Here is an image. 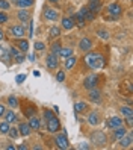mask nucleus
I'll list each match as a JSON object with an SVG mask.
<instances>
[{"label":"nucleus","mask_w":133,"mask_h":150,"mask_svg":"<svg viewBox=\"0 0 133 150\" xmlns=\"http://www.w3.org/2000/svg\"><path fill=\"white\" fill-rule=\"evenodd\" d=\"M8 105H9L11 108H18V99H17L15 96H9L8 97Z\"/></svg>","instance_id":"31"},{"label":"nucleus","mask_w":133,"mask_h":150,"mask_svg":"<svg viewBox=\"0 0 133 150\" xmlns=\"http://www.w3.org/2000/svg\"><path fill=\"white\" fill-rule=\"evenodd\" d=\"M44 117H46V120H50V118L55 117V114H53L50 109H44Z\"/></svg>","instance_id":"41"},{"label":"nucleus","mask_w":133,"mask_h":150,"mask_svg":"<svg viewBox=\"0 0 133 150\" xmlns=\"http://www.w3.org/2000/svg\"><path fill=\"white\" fill-rule=\"evenodd\" d=\"M88 106H86V103H83V102H77V103H74V112H83L85 109H86Z\"/></svg>","instance_id":"30"},{"label":"nucleus","mask_w":133,"mask_h":150,"mask_svg":"<svg viewBox=\"0 0 133 150\" xmlns=\"http://www.w3.org/2000/svg\"><path fill=\"white\" fill-rule=\"evenodd\" d=\"M126 134H127V130L124 129L122 126H118V127H115V129H113V134H112V138H113V139H120L121 137H124V135H126Z\"/></svg>","instance_id":"23"},{"label":"nucleus","mask_w":133,"mask_h":150,"mask_svg":"<svg viewBox=\"0 0 133 150\" xmlns=\"http://www.w3.org/2000/svg\"><path fill=\"white\" fill-rule=\"evenodd\" d=\"M49 2H51V3H58L59 0H49Z\"/></svg>","instance_id":"51"},{"label":"nucleus","mask_w":133,"mask_h":150,"mask_svg":"<svg viewBox=\"0 0 133 150\" xmlns=\"http://www.w3.org/2000/svg\"><path fill=\"white\" fill-rule=\"evenodd\" d=\"M120 114L122 117H129V115H133V109H132V106H122V108H120Z\"/></svg>","instance_id":"29"},{"label":"nucleus","mask_w":133,"mask_h":150,"mask_svg":"<svg viewBox=\"0 0 133 150\" xmlns=\"http://www.w3.org/2000/svg\"><path fill=\"white\" fill-rule=\"evenodd\" d=\"M3 117H5V120H6L8 123H14V121L17 120V115L14 114V111H5Z\"/></svg>","instance_id":"28"},{"label":"nucleus","mask_w":133,"mask_h":150,"mask_svg":"<svg viewBox=\"0 0 133 150\" xmlns=\"http://www.w3.org/2000/svg\"><path fill=\"white\" fill-rule=\"evenodd\" d=\"M35 3V0H17V5H18L21 9H27Z\"/></svg>","instance_id":"26"},{"label":"nucleus","mask_w":133,"mask_h":150,"mask_svg":"<svg viewBox=\"0 0 133 150\" xmlns=\"http://www.w3.org/2000/svg\"><path fill=\"white\" fill-rule=\"evenodd\" d=\"M17 149H18V150H27L29 147L26 146V144H21V146H18V147H17Z\"/></svg>","instance_id":"48"},{"label":"nucleus","mask_w":133,"mask_h":150,"mask_svg":"<svg viewBox=\"0 0 133 150\" xmlns=\"http://www.w3.org/2000/svg\"><path fill=\"white\" fill-rule=\"evenodd\" d=\"M46 64H47V67H49L50 70H55V68H58V65H59V59H58V56H56V55L50 53V55L47 56Z\"/></svg>","instance_id":"11"},{"label":"nucleus","mask_w":133,"mask_h":150,"mask_svg":"<svg viewBox=\"0 0 133 150\" xmlns=\"http://www.w3.org/2000/svg\"><path fill=\"white\" fill-rule=\"evenodd\" d=\"M61 35V29L56 28V26H53V28H50V38H58Z\"/></svg>","instance_id":"34"},{"label":"nucleus","mask_w":133,"mask_h":150,"mask_svg":"<svg viewBox=\"0 0 133 150\" xmlns=\"http://www.w3.org/2000/svg\"><path fill=\"white\" fill-rule=\"evenodd\" d=\"M55 143H56V146H58L59 149H62V150H67V149L70 147V143H68V139H67V135H65V134L56 135Z\"/></svg>","instance_id":"6"},{"label":"nucleus","mask_w":133,"mask_h":150,"mask_svg":"<svg viewBox=\"0 0 133 150\" xmlns=\"http://www.w3.org/2000/svg\"><path fill=\"white\" fill-rule=\"evenodd\" d=\"M88 123L92 126H97V125H100V121H101V117H100V114L99 112H91L89 115H88Z\"/></svg>","instance_id":"14"},{"label":"nucleus","mask_w":133,"mask_h":150,"mask_svg":"<svg viewBox=\"0 0 133 150\" xmlns=\"http://www.w3.org/2000/svg\"><path fill=\"white\" fill-rule=\"evenodd\" d=\"M76 64H77V58H76V56H73V55H71V56H68V58L65 59V68H67V70L73 68Z\"/></svg>","instance_id":"25"},{"label":"nucleus","mask_w":133,"mask_h":150,"mask_svg":"<svg viewBox=\"0 0 133 150\" xmlns=\"http://www.w3.org/2000/svg\"><path fill=\"white\" fill-rule=\"evenodd\" d=\"M14 59H15V62H17V64H21V62H24V59H26V58H24L23 55H17Z\"/></svg>","instance_id":"45"},{"label":"nucleus","mask_w":133,"mask_h":150,"mask_svg":"<svg viewBox=\"0 0 133 150\" xmlns=\"http://www.w3.org/2000/svg\"><path fill=\"white\" fill-rule=\"evenodd\" d=\"M56 81H58V82H64V81H65V71H62V70H61V71H58Z\"/></svg>","instance_id":"39"},{"label":"nucleus","mask_w":133,"mask_h":150,"mask_svg":"<svg viewBox=\"0 0 133 150\" xmlns=\"http://www.w3.org/2000/svg\"><path fill=\"white\" fill-rule=\"evenodd\" d=\"M91 143L95 144V146H99V147H104L106 144H108V137H106L104 132L101 130H94L92 134H91Z\"/></svg>","instance_id":"2"},{"label":"nucleus","mask_w":133,"mask_h":150,"mask_svg":"<svg viewBox=\"0 0 133 150\" xmlns=\"http://www.w3.org/2000/svg\"><path fill=\"white\" fill-rule=\"evenodd\" d=\"M15 81H17V83H23V82L26 81V74H18Z\"/></svg>","instance_id":"46"},{"label":"nucleus","mask_w":133,"mask_h":150,"mask_svg":"<svg viewBox=\"0 0 133 150\" xmlns=\"http://www.w3.org/2000/svg\"><path fill=\"white\" fill-rule=\"evenodd\" d=\"M18 20L21 21V23H29L30 21V11H27V9H21V11H18Z\"/></svg>","instance_id":"17"},{"label":"nucleus","mask_w":133,"mask_h":150,"mask_svg":"<svg viewBox=\"0 0 133 150\" xmlns=\"http://www.w3.org/2000/svg\"><path fill=\"white\" fill-rule=\"evenodd\" d=\"M79 49H80L82 52H89L92 49V40L91 38H82L80 41H79Z\"/></svg>","instance_id":"9"},{"label":"nucleus","mask_w":133,"mask_h":150,"mask_svg":"<svg viewBox=\"0 0 133 150\" xmlns=\"http://www.w3.org/2000/svg\"><path fill=\"white\" fill-rule=\"evenodd\" d=\"M83 62L92 70H101L106 65L104 56L100 55V53H95V52H88L83 58Z\"/></svg>","instance_id":"1"},{"label":"nucleus","mask_w":133,"mask_h":150,"mask_svg":"<svg viewBox=\"0 0 133 150\" xmlns=\"http://www.w3.org/2000/svg\"><path fill=\"white\" fill-rule=\"evenodd\" d=\"M8 21V15L3 12V11H0V24H3Z\"/></svg>","instance_id":"43"},{"label":"nucleus","mask_w":133,"mask_h":150,"mask_svg":"<svg viewBox=\"0 0 133 150\" xmlns=\"http://www.w3.org/2000/svg\"><path fill=\"white\" fill-rule=\"evenodd\" d=\"M88 99H89L92 103H100V102H101V91H100L97 86H95V88H92V90H89Z\"/></svg>","instance_id":"7"},{"label":"nucleus","mask_w":133,"mask_h":150,"mask_svg":"<svg viewBox=\"0 0 133 150\" xmlns=\"http://www.w3.org/2000/svg\"><path fill=\"white\" fill-rule=\"evenodd\" d=\"M11 2H14V3H17V0H11Z\"/></svg>","instance_id":"52"},{"label":"nucleus","mask_w":133,"mask_h":150,"mask_svg":"<svg viewBox=\"0 0 133 150\" xmlns=\"http://www.w3.org/2000/svg\"><path fill=\"white\" fill-rule=\"evenodd\" d=\"M106 126H108L109 129H115L118 126H122V120L120 117H110V118H108V121H106Z\"/></svg>","instance_id":"13"},{"label":"nucleus","mask_w":133,"mask_h":150,"mask_svg":"<svg viewBox=\"0 0 133 150\" xmlns=\"http://www.w3.org/2000/svg\"><path fill=\"white\" fill-rule=\"evenodd\" d=\"M126 125L129 126V129H132V127H133V115L126 117Z\"/></svg>","instance_id":"42"},{"label":"nucleus","mask_w":133,"mask_h":150,"mask_svg":"<svg viewBox=\"0 0 133 150\" xmlns=\"http://www.w3.org/2000/svg\"><path fill=\"white\" fill-rule=\"evenodd\" d=\"M44 49H46L44 42H41V41H37V42H35V50H37V52H42Z\"/></svg>","instance_id":"40"},{"label":"nucleus","mask_w":133,"mask_h":150,"mask_svg":"<svg viewBox=\"0 0 133 150\" xmlns=\"http://www.w3.org/2000/svg\"><path fill=\"white\" fill-rule=\"evenodd\" d=\"M80 14L85 17V20H86V21H92V20L95 18V14L91 12L88 6H83V8H82V9H80Z\"/></svg>","instance_id":"18"},{"label":"nucleus","mask_w":133,"mask_h":150,"mask_svg":"<svg viewBox=\"0 0 133 150\" xmlns=\"http://www.w3.org/2000/svg\"><path fill=\"white\" fill-rule=\"evenodd\" d=\"M35 112H37V109H35L33 106H30L29 109H24V115L26 117H32V115H35Z\"/></svg>","instance_id":"38"},{"label":"nucleus","mask_w":133,"mask_h":150,"mask_svg":"<svg viewBox=\"0 0 133 150\" xmlns=\"http://www.w3.org/2000/svg\"><path fill=\"white\" fill-rule=\"evenodd\" d=\"M5 106H3V105H0V117H3V114H5Z\"/></svg>","instance_id":"47"},{"label":"nucleus","mask_w":133,"mask_h":150,"mask_svg":"<svg viewBox=\"0 0 133 150\" xmlns=\"http://www.w3.org/2000/svg\"><path fill=\"white\" fill-rule=\"evenodd\" d=\"M9 127H11V126H9V123H8L6 120H5V121H2V123H0V134H3V135H5V134H8Z\"/></svg>","instance_id":"32"},{"label":"nucleus","mask_w":133,"mask_h":150,"mask_svg":"<svg viewBox=\"0 0 133 150\" xmlns=\"http://www.w3.org/2000/svg\"><path fill=\"white\" fill-rule=\"evenodd\" d=\"M97 33H99V35H100V37H101L103 40H108V38H109V33L106 32V30H99Z\"/></svg>","instance_id":"44"},{"label":"nucleus","mask_w":133,"mask_h":150,"mask_svg":"<svg viewBox=\"0 0 133 150\" xmlns=\"http://www.w3.org/2000/svg\"><path fill=\"white\" fill-rule=\"evenodd\" d=\"M9 6H11V3L8 2V0H0V11H6V9H9Z\"/></svg>","instance_id":"36"},{"label":"nucleus","mask_w":133,"mask_h":150,"mask_svg":"<svg viewBox=\"0 0 133 150\" xmlns=\"http://www.w3.org/2000/svg\"><path fill=\"white\" fill-rule=\"evenodd\" d=\"M79 149H89V146H88V144H80Z\"/></svg>","instance_id":"49"},{"label":"nucleus","mask_w":133,"mask_h":150,"mask_svg":"<svg viewBox=\"0 0 133 150\" xmlns=\"http://www.w3.org/2000/svg\"><path fill=\"white\" fill-rule=\"evenodd\" d=\"M8 53H9L11 58H15L17 55H18V50H17V49L12 46V47H8Z\"/></svg>","instance_id":"37"},{"label":"nucleus","mask_w":133,"mask_h":150,"mask_svg":"<svg viewBox=\"0 0 133 150\" xmlns=\"http://www.w3.org/2000/svg\"><path fill=\"white\" fill-rule=\"evenodd\" d=\"M9 33L12 35V38H23L24 35V28L23 26H11Z\"/></svg>","instance_id":"10"},{"label":"nucleus","mask_w":133,"mask_h":150,"mask_svg":"<svg viewBox=\"0 0 133 150\" xmlns=\"http://www.w3.org/2000/svg\"><path fill=\"white\" fill-rule=\"evenodd\" d=\"M73 18H74V23H77V26H80V28H82V26H83V24L86 23L85 17H83V15L80 14V11H79V12H76Z\"/></svg>","instance_id":"27"},{"label":"nucleus","mask_w":133,"mask_h":150,"mask_svg":"<svg viewBox=\"0 0 133 150\" xmlns=\"http://www.w3.org/2000/svg\"><path fill=\"white\" fill-rule=\"evenodd\" d=\"M120 146L122 149H129L132 146V134H129V132H127L124 137H121L120 138Z\"/></svg>","instance_id":"15"},{"label":"nucleus","mask_w":133,"mask_h":150,"mask_svg":"<svg viewBox=\"0 0 133 150\" xmlns=\"http://www.w3.org/2000/svg\"><path fill=\"white\" fill-rule=\"evenodd\" d=\"M9 53H8V47H3L0 46V61H3V62H9Z\"/></svg>","instance_id":"24"},{"label":"nucleus","mask_w":133,"mask_h":150,"mask_svg":"<svg viewBox=\"0 0 133 150\" xmlns=\"http://www.w3.org/2000/svg\"><path fill=\"white\" fill-rule=\"evenodd\" d=\"M108 11H109L112 18H118V17L121 15V12H122V8H121L120 3H110L108 6Z\"/></svg>","instance_id":"4"},{"label":"nucleus","mask_w":133,"mask_h":150,"mask_svg":"<svg viewBox=\"0 0 133 150\" xmlns=\"http://www.w3.org/2000/svg\"><path fill=\"white\" fill-rule=\"evenodd\" d=\"M61 47H62V46H61V42H59V41H56V42H53V44H51V53L58 56V53H59V50H61Z\"/></svg>","instance_id":"35"},{"label":"nucleus","mask_w":133,"mask_h":150,"mask_svg":"<svg viewBox=\"0 0 133 150\" xmlns=\"http://www.w3.org/2000/svg\"><path fill=\"white\" fill-rule=\"evenodd\" d=\"M14 46L18 47L21 52H24V53L29 50V42L26 41V40H23V38H15L14 40Z\"/></svg>","instance_id":"12"},{"label":"nucleus","mask_w":133,"mask_h":150,"mask_svg":"<svg viewBox=\"0 0 133 150\" xmlns=\"http://www.w3.org/2000/svg\"><path fill=\"white\" fill-rule=\"evenodd\" d=\"M74 20L71 18V17H64L62 18V28L64 29H67V30H71L73 28H74Z\"/></svg>","instance_id":"19"},{"label":"nucleus","mask_w":133,"mask_h":150,"mask_svg":"<svg viewBox=\"0 0 133 150\" xmlns=\"http://www.w3.org/2000/svg\"><path fill=\"white\" fill-rule=\"evenodd\" d=\"M29 126H30L32 130H38V129L41 127V121H39V118H38V117H35V115L29 117Z\"/></svg>","instance_id":"22"},{"label":"nucleus","mask_w":133,"mask_h":150,"mask_svg":"<svg viewBox=\"0 0 133 150\" xmlns=\"http://www.w3.org/2000/svg\"><path fill=\"white\" fill-rule=\"evenodd\" d=\"M3 38H5V33H3V30H2V29H0V41H2Z\"/></svg>","instance_id":"50"},{"label":"nucleus","mask_w":133,"mask_h":150,"mask_svg":"<svg viewBox=\"0 0 133 150\" xmlns=\"http://www.w3.org/2000/svg\"><path fill=\"white\" fill-rule=\"evenodd\" d=\"M8 135H9L12 139H17L20 137V132H18V129H15V127H9V130H8Z\"/></svg>","instance_id":"33"},{"label":"nucleus","mask_w":133,"mask_h":150,"mask_svg":"<svg viewBox=\"0 0 133 150\" xmlns=\"http://www.w3.org/2000/svg\"><path fill=\"white\" fill-rule=\"evenodd\" d=\"M47 129L50 134H56V132L61 129V123L58 120V117H53L50 120H47Z\"/></svg>","instance_id":"5"},{"label":"nucleus","mask_w":133,"mask_h":150,"mask_svg":"<svg viewBox=\"0 0 133 150\" xmlns=\"http://www.w3.org/2000/svg\"><path fill=\"white\" fill-rule=\"evenodd\" d=\"M18 132H20V135H24V137H27L32 134V129L29 126V123H21V125L18 126Z\"/></svg>","instance_id":"21"},{"label":"nucleus","mask_w":133,"mask_h":150,"mask_svg":"<svg viewBox=\"0 0 133 150\" xmlns=\"http://www.w3.org/2000/svg\"><path fill=\"white\" fill-rule=\"evenodd\" d=\"M73 55V49L71 47H61L59 53H58V58H62V59H67L68 56Z\"/></svg>","instance_id":"20"},{"label":"nucleus","mask_w":133,"mask_h":150,"mask_svg":"<svg viewBox=\"0 0 133 150\" xmlns=\"http://www.w3.org/2000/svg\"><path fill=\"white\" fill-rule=\"evenodd\" d=\"M88 8H89V11L94 12V14H99L100 9H101V3L100 0H89V3H88Z\"/></svg>","instance_id":"16"},{"label":"nucleus","mask_w":133,"mask_h":150,"mask_svg":"<svg viewBox=\"0 0 133 150\" xmlns=\"http://www.w3.org/2000/svg\"><path fill=\"white\" fill-rule=\"evenodd\" d=\"M97 85H99V76L97 74H89V76H86L85 77V81H83V88L85 90H92V88H95Z\"/></svg>","instance_id":"3"},{"label":"nucleus","mask_w":133,"mask_h":150,"mask_svg":"<svg viewBox=\"0 0 133 150\" xmlns=\"http://www.w3.org/2000/svg\"><path fill=\"white\" fill-rule=\"evenodd\" d=\"M44 18L50 20V21H56L59 18V14H58V11L51 9V8H44Z\"/></svg>","instance_id":"8"}]
</instances>
